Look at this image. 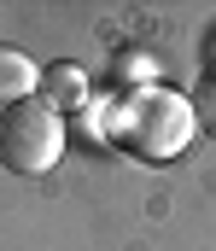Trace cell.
I'll use <instances>...</instances> for the list:
<instances>
[{"mask_svg":"<svg viewBox=\"0 0 216 251\" xmlns=\"http://www.w3.org/2000/svg\"><path fill=\"white\" fill-rule=\"evenodd\" d=\"M193 105L169 88H141L117 105L111 117V140L135 158V164H169L187 140H193Z\"/></svg>","mask_w":216,"mask_h":251,"instance_id":"6da1fadb","label":"cell"},{"mask_svg":"<svg viewBox=\"0 0 216 251\" xmlns=\"http://www.w3.org/2000/svg\"><path fill=\"white\" fill-rule=\"evenodd\" d=\"M59 158H65V117H59L41 94H29V100H18V105L0 111V164H6L12 176L35 181V176H47Z\"/></svg>","mask_w":216,"mask_h":251,"instance_id":"7a4b0ae2","label":"cell"},{"mask_svg":"<svg viewBox=\"0 0 216 251\" xmlns=\"http://www.w3.org/2000/svg\"><path fill=\"white\" fill-rule=\"evenodd\" d=\"M53 111H65V105H82L88 100V70L76 59H53V64H41V88H35Z\"/></svg>","mask_w":216,"mask_h":251,"instance_id":"3957f363","label":"cell"},{"mask_svg":"<svg viewBox=\"0 0 216 251\" xmlns=\"http://www.w3.org/2000/svg\"><path fill=\"white\" fill-rule=\"evenodd\" d=\"M35 88H41V70H35V59H29L24 47L0 41V111H6V105H18V100H29Z\"/></svg>","mask_w":216,"mask_h":251,"instance_id":"277c9868","label":"cell"},{"mask_svg":"<svg viewBox=\"0 0 216 251\" xmlns=\"http://www.w3.org/2000/svg\"><path fill=\"white\" fill-rule=\"evenodd\" d=\"M187 105H193V123H199V128H211V134H216V70H205V76L193 82Z\"/></svg>","mask_w":216,"mask_h":251,"instance_id":"5b68a950","label":"cell"}]
</instances>
